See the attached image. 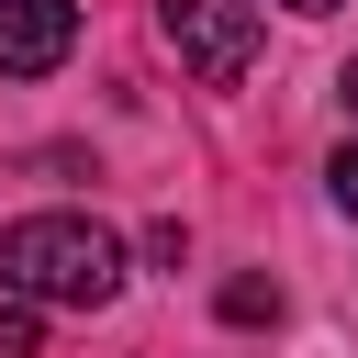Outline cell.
Returning a JSON list of instances; mask_svg holds the SVG:
<instances>
[{
    "label": "cell",
    "instance_id": "3",
    "mask_svg": "<svg viewBox=\"0 0 358 358\" xmlns=\"http://www.w3.org/2000/svg\"><path fill=\"white\" fill-rule=\"evenodd\" d=\"M78 56V0H0V78H45Z\"/></svg>",
    "mask_w": 358,
    "mask_h": 358
},
{
    "label": "cell",
    "instance_id": "5",
    "mask_svg": "<svg viewBox=\"0 0 358 358\" xmlns=\"http://www.w3.org/2000/svg\"><path fill=\"white\" fill-rule=\"evenodd\" d=\"M0 358H34V302H11V313H0Z\"/></svg>",
    "mask_w": 358,
    "mask_h": 358
},
{
    "label": "cell",
    "instance_id": "6",
    "mask_svg": "<svg viewBox=\"0 0 358 358\" xmlns=\"http://www.w3.org/2000/svg\"><path fill=\"white\" fill-rule=\"evenodd\" d=\"M324 179H336V201H347V213H358V134H347V145H336V168H324Z\"/></svg>",
    "mask_w": 358,
    "mask_h": 358
},
{
    "label": "cell",
    "instance_id": "2",
    "mask_svg": "<svg viewBox=\"0 0 358 358\" xmlns=\"http://www.w3.org/2000/svg\"><path fill=\"white\" fill-rule=\"evenodd\" d=\"M157 34H168L179 67L213 78V90H235V78L257 67V0H157Z\"/></svg>",
    "mask_w": 358,
    "mask_h": 358
},
{
    "label": "cell",
    "instance_id": "8",
    "mask_svg": "<svg viewBox=\"0 0 358 358\" xmlns=\"http://www.w3.org/2000/svg\"><path fill=\"white\" fill-rule=\"evenodd\" d=\"M291 11H336V0H291Z\"/></svg>",
    "mask_w": 358,
    "mask_h": 358
},
{
    "label": "cell",
    "instance_id": "1",
    "mask_svg": "<svg viewBox=\"0 0 358 358\" xmlns=\"http://www.w3.org/2000/svg\"><path fill=\"white\" fill-rule=\"evenodd\" d=\"M0 291L11 302H56V313H101L123 291V246L90 213H22L0 235Z\"/></svg>",
    "mask_w": 358,
    "mask_h": 358
},
{
    "label": "cell",
    "instance_id": "4",
    "mask_svg": "<svg viewBox=\"0 0 358 358\" xmlns=\"http://www.w3.org/2000/svg\"><path fill=\"white\" fill-rule=\"evenodd\" d=\"M224 324H280V280H224Z\"/></svg>",
    "mask_w": 358,
    "mask_h": 358
},
{
    "label": "cell",
    "instance_id": "7",
    "mask_svg": "<svg viewBox=\"0 0 358 358\" xmlns=\"http://www.w3.org/2000/svg\"><path fill=\"white\" fill-rule=\"evenodd\" d=\"M336 101H347V112H358V56H347V78H336Z\"/></svg>",
    "mask_w": 358,
    "mask_h": 358
}]
</instances>
